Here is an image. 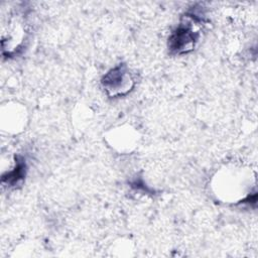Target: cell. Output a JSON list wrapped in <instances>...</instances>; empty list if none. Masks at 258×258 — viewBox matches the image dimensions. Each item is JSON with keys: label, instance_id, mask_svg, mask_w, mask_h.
Masks as SVG:
<instances>
[{"label": "cell", "instance_id": "obj_1", "mask_svg": "<svg viewBox=\"0 0 258 258\" xmlns=\"http://www.w3.org/2000/svg\"><path fill=\"white\" fill-rule=\"evenodd\" d=\"M252 182L251 170L239 165H227L214 175L212 187L219 200L225 203H237L250 195Z\"/></svg>", "mask_w": 258, "mask_h": 258}, {"label": "cell", "instance_id": "obj_2", "mask_svg": "<svg viewBox=\"0 0 258 258\" xmlns=\"http://www.w3.org/2000/svg\"><path fill=\"white\" fill-rule=\"evenodd\" d=\"M103 87L112 97L123 96L129 93L134 85L130 72L125 67H116L108 72L103 81Z\"/></svg>", "mask_w": 258, "mask_h": 258}, {"label": "cell", "instance_id": "obj_3", "mask_svg": "<svg viewBox=\"0 0 258 258\" xmlns=\"http://www.w3.org/2000/svg\"><path fill=\"white\" fill-rule=\"evenodd\" d=\"M109 138L114 148L130 151L137 142V133L131 127H118L112 131Z\"/></svg>", "mask_w": 258, "mask_h": 258}, {"label": "cell", "instance_id": "obj_4", "mask_svg": "<svg viewBox=\"0 0 258 258\" xmlns=\"http://www.w3.org/2000/svg\"><path fill=\"white\" fill-rule=\"evenodd\" d=\"M196 41L195 31L188 26H182L174 32L169 39V45L177 53L187 52L194 48Z\"/></svg>", "mask_w": 258, "mask_h": 258}, {"label": "cell", "instance_id": "obj_5", "mask_svg": "<svg viewBox=\"0 0 258 258\" xmlns=\"http://www.w3.org/2000/svg\"><path fill=\"white\" fill-rule=\"evenodd\" d=\"M24 108L19 105L13 104L8 105L6 110L2 112V124L5 125L7 130L12 132H17L23 128L26 117Z\"/></svg>", "mask_w": 258, "mask_h": 258}]
</instances>
